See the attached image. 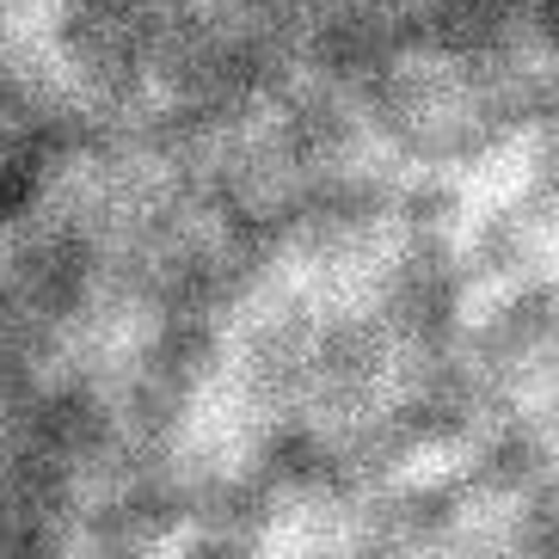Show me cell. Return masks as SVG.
<instances>
[{"instance_id":"obj_1","label":"cell","mask_w":559,"mask_h":559,"mask_svg":"<svg viewBox=\"0 0 559 559\" xmlns=\"http://www.w3.org/2000/svg\"><path fill=\"white\" fill-rule=\"evenodd\" d=\"M320 50L313 0H50V74L93 148L185 160Z\"/></svg>"},{"instance_id":"obj_2","label":"cell","mask_w":559,"mask_h":559,"mask_svg":"<svg viewBox=\"0 0 559 559\" xmlns=\"http://www.w3.org/2000/svg\"><path fill=\"white\" fill-rule=\"evenodd\" d=\"M81 148H93V135L56 74H32L0 56V240L81 173Z\"/></svg>"},{"instance_id":"obj_3","label":"cell","mask_w":559,"mask_h":559,"mask_svg":"<svg viewBox=\"0 0 559 559\" xmlns=\"http://www.w3.org/2000/svg\"><path fill=\"white\" fill-rule=\"evenodd\" d=\"M326 7H338V0H313V19H320V13H326Z\"/></svg>"},{"instance_id":"obj_4","label":"cell","mask_w":559,"mask_h":559,"mask_svg":"<svg viewBox=\"0 0 559 559\" xmlns=\"http://www.w3.org/2000/svg\"><path fill=\"white\" fill-rule=\"evenodd\" d=\"M0 19H7V0H0Z\"/></svg>"}]
</instances>
